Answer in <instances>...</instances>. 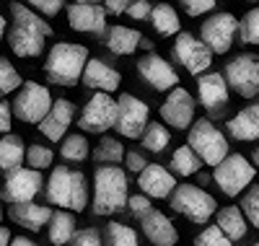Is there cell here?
<instances>
[{
    "mask_svg": "<svg viewBox=\"0 0 259 246\" xmlns=\"http://www.w3.org/2000/svg\"><path fill=\"white\" fill-rule=\"evenodd\" d=\"M140 138H143L145 150H150V153H163L166 145H168V140H171V138H168V130H166L161 122H150Z\"/></svg>",
    "mask_w": 259,
    "mask_h": 246,
    "instance_id": "cell-32",
    "label": "cell"
},
{
    "mask_svg": "<svg viewBox=\"0 0 259 246\" xmlns=\"http://www.w3.org/2000/svg\"><path fill=\"white\" fill-rule=\"evenodd\" d=\"M150 11H153V6L148 3V0H133V3L127 6V16L135 18V21H148L150 18Z\"/></svg>",
    "mask_w": 259,
    "mask_h": 246,
    "instance_id": "cell-43",
    "label": "cell"
},
{
    "mask_svg": "<svg viewBox=\"0 0 259 246\" xmlns=\"http://www.w3.org/2000/svg\"><path fill=\"white\" fill-rule=\"evenodd\" d=\"M127 205V176L117 166H101L94 176V213L112 215Z\"/></svg>",
    "mask_w": 259,
    "mask_h": 246,
    "instance_id": "cell-4",
    "label": "cell"
},
{
    "mask_svg": "<svg viewBox=\"0 0 259 246\" xmlns=\"http://www.w3.org/2000/svg\"><path fill=\"white\" fill-rule=\"evenodd\" d=\"M138 73L140 78L156 88V91H171V88L179 86V75L177 70L168 65V60H163L161 55H145L138 60Z\"/></svg>",
    "mask_w": 259,
    "mask_h": 246,
    "instance_id": "cell-16",
    "label": "cell"
},
{
    "mask_svg": "<svg viewBox=\"0 0 259 246\" xmlns=\"http://www.w3.org/2000/svg\"><path fill=\"white\" fill-rule=\"evenodd\" d=\"M197 96L205 109L223 111L228 104V83L221 73H202L197 75Z\"/></svg>",
    "mask_w": 259,
    "mask_h": 246,
    "instance_id": "cell-18",
    "label": "cell"
},
{
    "mask_svg": "<svg viewBox=\"0 0 259 246\" xmlns=\"http://www.w3.org/2000/svg\"><path fill=\"white\" fill-rule=\"evenodd\" d=\"M171 208L179 215H184L192 223H207L215 213V197L207 194L202 187L194 184H182L177 187V192H171Z\"/></svg>",
    "mask_w": 259,
    "mask_h": 246,
    "instance_id": "cell-7",
    "label": "cell"
},
{
    "mask_svg": "<svg viewBox=\"0 0 259 246\" xmlns=\"http://www.w3.org/2000/svg\"><path fill=\"white\" fill-rule=\"evenodd\" d=\"M75 119V104L68 101V99H55L50 111L45 114V119L39 122V132L45 135L47 140H62L65 132H68V127L73 125Z\"/></svg>",
    "mask_w": 259,
    "mask_h": 246,
    "instance_id": "cell-17",
    "label": "cell"
},
{
    "mask_svg": "<svg viewBox=\"0 0 259 246\" xmlns=\"http://www.w3.org/2000/svg\"><path fill=\"white\" fill-rule=\"evenodd\" d=\"M50 106H52V94L45 86L29 80L18 88V94L13 99V114L26 125H39L50 111Z\"/></svg>",
    "mask_w": 259,
    "mask_h": 246,
    "instance_id": "cell-8",
    "label": "cell"
},
{
    "mask_svg": "<svg viewBox=\"0 0 259 246\" xmlns=\"http://www.w3.org/2000/svg\"><path fill=\"white\" fill-rule=\"evenodd\" d=\"M251 158H254V163H256V166H259V145H256V148H254V153H251Z\"/></svg>",
    "mask_w": 259,
    "mask_h": 246,
    "instance_id": "cell-52",
    "label": "cell"
},
{
    "mask_svg": "<svg viewBox=\"0 0 259 246\" xmlns=\"http://www.w3.org/2000/svg\"><path fill=\"white\" fill-rule=\"evenodd\" d=\"M236 31H239V21H236V16L228 13V11H221V13L210 16L202 24L200 39H202V44L212 55H226L231 50V44H233Z\"/></svg>",
    "mask_w": 259,
    "mask_h": 246,
    "instance_id": "cell-10",
    "label": "cell"
},
{
    "mask_svg": "<svg viewBox=\"0 0 259 246\" xmlns=\"http://www.w3.org/2000/svg\"><path fill=\"white\" fill-rule=\"evenodd\" d=\"M179 3L189 16H202V13H210L215 8V0H179Z\"/></svg>",
    "mask_w": 259,
    "mask_h": 246,
    "instance_id": "cell-42",
    "label": "cell"
},
{
    "mask_svg": "<svg viewBox=\"0 0 259 246\" xmlns=\"http://www.w3.org/2000/svg\"><path fill=\"white\" fill-rule=\"evenodd\" d=\"M29 3V8H34V11H39L41 16H57L60 11H62V6H65V0H26Z\"/></svg>",
    "mask_w": 259,
    "mask_h": 246,
    "instance_id": "cell-40",
    "label": "cell"
},
{
    "mask_svg": "<svg viewBox=\"0 0 259 246\" xmlns=\"http://www.w3.org/2000/svg\"><path fill=\"white\" fill-rule=\"evenodd\" d=\"M254 3H256V0H254Z\"/></svg>",
    "mask_w": 259,
    "mask_h": 246,
    "instance_id": "cell-55",
    "label": "cell"
},
{
    "mask_svg": "<svg viewBox=\"0 0 259 246\" xmlns=\"http://www.w3.org/2000/svg\"><path fill=\"white\" fill-rule=\"evenodd\" d=\"M148 114H150V109H148L145 101H140L133 94H122L117 99V122H114V127L124 138H140L145 132V127H148Z\"/></svg>",
    "mask_w": 259,
    "mask_h": 246,
    "instance_id": "cell-13",
    "label": "cell"
},
{
    "mask_svg": "<svg viewBox=\"0 0 259 246\" xmlns=\"http://www.w3.org/2000/svg\"><path fill=\"white\" fill-rule=\"evenodd\" d=\"M150 24H153V29L161 36H174V34H179V26H182L177 11L168 3H158L153 11H150Z\"/></svg>",
    "mask_w": 259,
    "mask_h": 246,
    "instance_id": "cell-29",
    "label": "cell"
},
{
    "mask_svg": "<svg viewBox=\"0 0 259 246\" xmlns=\"http://www.w3.org/2000/svg\"><path fill=\"white\" fill-rule=\"evenodd\" d=\"M11 106L6 101H0V132H11Z\"/></svg>",
    "mask_w": 259,
    "mask_h": 246,
    "instance_id": "cell-47",
    "label": "cell"
},
{
    "mask_svg": "<svg viewBox=\"0 0 259 246\" xmlns=\"http://www.w3.org/2000/svg\"><path fill=\"white\" fill-rule=\"evenodd\" d=\"M226 83L244 99L259 94V57L256 55H239L226 65Z\"/></svg>",
    "mask_w": 259,
    "mask_h": 246,
    "instance_id": "cell-11",
    "label": "cell"
},
{
    "mask_svg": "<svg viewBox=\"0 0 259 246\" xmlns=\"http://www.w3.org/2000/svg\"><path fill=\"white\" fill-rule=\"evenodd\" d=\"M41 189V174L34 169H16L8 174L6 187H3V197L11 205H24L39 194Z\"/></svg>",
    "mask_w": 259,
    "mask_h": 246,
    "instance_id": "cell-15",
    "label": "cell"
},
{
    "mask_svg": "<svg viewBox=\"0 0 259 246\" xmlns=\"http://www.w3.org/2000/svg\"><path fill=\"white\" fill-rule=\"evenodd\" d=\"M47 199L52 205H60L65 210L80 213L89 205V187H85V176L80 171H73L68 166L52 169V176L47 182Z\"/></svg>",
    "mask_w": 259,
    "mask_h": 246,
    "instance_id": "cell-3",
    "label": "cell"
},
{
    "mask_svg": "<svg viewBox=\"0 0 259 246\" xmlns=\"http://www.w3.org/2000/svg\"><path fill=\"white\" fill-rule=\"evenodd\" d=\"M187 145L197 153V158L202 163H210V166H218L228 155V140H226V135L210 119H197V122L189 127Z\"/></svg>",
    "mask_w": 259,
    "mask_h": 246,
    "instance_id": "cell-5",
    "label": "cell"
},
{
    "mask_svg": "<svg viewBox=\"0 0 259 246\" xmlns=\"http://www.w3.org/2000/svg\"><path fill=\"white\" fill-rule=\"evenodd\" d=\"M11 13H13V29H11V36H8L11 50L18 57H36V55H41V50H45V39L52 34V26L47 24L45 18H39L31 8L21 6V3H13Z\"/></svg>",
    "mask_w": 259,
    "mask_h": 246,
    "instance_id": "cell-1",
    "label": "cell"
},
{
    "mask_svg": "<svg viewBox=\"0 0 259 246\" xmlns=\"http://www.w3.org/2000/svg\"><path fill=\"white\" fill-rule=\"evenodd\" d=\"M127 205H130V210H133L135 215H148L150 210V199L145 197V194H135V197H127Z\"/></svg>",
    "mask_w": 259,
    "mask_h": 246,
    "instance_id": "cell-44",
    "label": "cell"
},
{
    "mask_svg": "<svg viewBox=\"0 0 259 246\" xmlns=\"http://www.w3.org/2000/svg\"><path fill=\"white\" fill-rule=\"evenodd\" d=\"M140 39L143 34L135 29H127V26H112L106 31V47L114 55H133L140 47Z\"/></svg>",
    "mask_w": 259,
    "mask_h": 246,
    "instance_id": "cell-25",
    "label": "cell"
},
{
    "mask_svg": "<svg viewBox=\"0 0 259 246\" xmlns=\"http://www.w3.org/2000/svg\"><path fill=\"white\" fill-rule=\"evenodd\" d=\"M8 246H39V243H34V241L26 238V236H16V238H11Z\"/></svg>",
    "mask_w": 259,
    "mask_h": 246,
    "instance_id": "cell-48",
    "label": "cell"
},
{
    "mask_svg": "<svg viewBox=\"0 0 259 246\" xmlns=\"http://www.w3.org/2000/svg\"><path fill=\"white\" fill-rule=\"evenodd\" d=\"M239 36L244 44H259V8H251L239 21Z\"/></svg>",
    "mask_w": 259,
    "mask_h": 246,
    "instance_id": "cell-36",
    "label": "cell"
},
{
    "mask_svg": "<svg viewBox=\"0 0 259 246\" xmlns=\"http://www.w3.org/2000/svg\"><path fill=\"white\" fill-rule=\"evenodd\" d=\"M254 246H259V241H256V243H254Z\"/></svg>",
    "mask_w": 259,
    "mask_h": 246,
    "instance_id": "cell-54",
    "label": "cell"
},
{
    "mask_svg": "<svg viewBox=\"0 0 259 246\" xmlns=\"http://www.w3.org/2000/svg\"><path fill=\"white\" fill-rule=\"evenodd\" d=\"M140 226H143V233L148 236V241L153 246H177V241H179L174 223L158 210H150L148 215H143Z\"/></svg>",
    "mask_w": 259,
    "mask_h": 246,
    "instance_id": "cell-22",
    "label": "cell"
},
{
    "mask_svg": "<svg viewBox=\"0 0 259 246\" xmlns=\"http://www.w3.org/2000/svg\"><path fill=\"white\" fill-rule=\"evenodd\" d=\"M11 243V231L6 226H0V246H8Z\"/></svg>",
    "mask_w": 259,
    "mask_h": 246,
    "instance_id": "cell-49",
    "label": "cell"
},
{
    "mask_svg": "<svg viewBox=\"0 0 259 246\" xmlns=\"http://www.w3.org/2000/svg\"><path fill=\"white\" fill-rule=\"evenodd\" d=\"M231 241H241L246 236V218L239 208H223L218 213V223H215Z\"/></svg>",
    "mask_w": 259,
    "mask_h": 246,
    "instance_id": "cell-27",
    "label": "cell"
},
{
    "mask_svg": "<svg viewBox=\"0 0 259 246\" xmlns=\"http://www.w3.org/2000/svg\"><path fill=\"white\" fill-rule=\"evenodd\" d=\"M80 80L89 86V88H94V91H99V94H112V91H117V88H119L122 75L114 68H109L104 60L94 57V60L85 62Z\"/></svg>",
    "mask_w": 259,
    "mask_h": 246,
    "instance_id": "cell-19",
    "label": "cell"
},
{
    "mask_svg": "<svg viewBox=\"0 0 259 246\" xmlns=\"http://www.w3.org/2000/svg\"><path fill=\"white\" fill-rule=\"evenodd\" d=\"M73 246H104L101 243V233L96 228H83L73 236Z\"/></svg>",
    "mask_w": 259,
    "mask_h": 246,
    "instance_id": "cell-41",
    "label": "cell"
},
{
    "mask_svg": "<svg viewBox=\"0 0 259 246\" xmlns=\"http://www.w3.org/2000/svg\"><path fill=\"white\" fill-rule=\"evenodd\" d=\"M138 184H140V189H143V194H145V197L163 199V197H168L171 192H174L177 179L171 176L163 166H158V163H148V166L140 171Z\"/></svg>",
    "mask_w": 259,
    "mask_h": 246,
    "instance_id": "cell-21",
    "label": "cell"
},
{
    "mask_svg": "<svg viewBox=\"0 0 259 246\" xmlns=\"http://www.w3.org/2000/svg\"><path fill=\"white\" fill-rule=\"evenodd\" d=\"M6 29H8V24H6V18H3V16H0V39H3V36H6Z\"/></svg>",
    "mask_w": 259,
    "mask_h": 246,
    "instance_id": "cell-50",
    "label": "cell"
},
{
    "mask_svg": "<svg viewBox=\"0 0 259 246\" xmlns=\"http://www.w3.org/2000/svg\"><path fill=\"white\" fill-rule=\"evenodd\" d=\"M26 161H29V169L41 171V169H50V166H52L55 153H52V148H47V145H31V148L26 150Z\"/></svg>",
    "mask_w": 259,
    "mask_h": 246,
    "instance_id": "cell-37",
    "label": "cell"
},
{
    "mask_svg": "<svg viewBox=\"0 0 259 246\" xmlns=\"http://www.w3.org/2000/svg\"><path fill=\"white\" fill-rule=\"evenodd\" d=\"M21 86H24V80H21V73L11 65L8 57H0V96L16 91V88H21Z\"/></svg>",
    "mask_w": 259,
    "mask_h": 246,
    "instance_id": "cell-35",
    "label": "cell"
},
{
    "mask_svg": "<svg viewBox=\"0 0 259 246\" xmlns=\"http://www.w3.org/2000/svg\"><path fill=\"white\" fill-rule=\"evenodd\" d=\"M62 158L65 161H73V163H80L89 158V140L83 135H68L62 143Z\"/></svg>",
    "mask_w": 259,
    "mask_h": 246,
    "instance_id": "cell-34",
    "label": "cell"
},
{
    "mask_svg": "<svg viewBox=\"0 0 259 246\" xmlns=\"http://www.w3.org/2000/svg\"><path fill=\"white\" fill-rule=\"evenodd\" d=\"M202 166V161L197 158V153H194L189 145H182L174 150V155H171V169H174L179 176H192L197 174Z\"/></svg>",
    "mask_w": 259,
    "mask_h": 246,
    "instance_id": "cell-30",
    "label": "cell"
},
{
    "mask_svg": "<svg viewBox=\"0 0 259 246\" xmlns=\"http://www.w3.org/2000/svg\"><path fill=\"white\" fill-rule=\"evenodd\" d=\"M254 174H256L254 163H249L244 155H239V153H233V155L228 153L226 158L215 166L212 179H215V184H218V189L223 194L236 197V194H241L254 182Z\"/></svg>",
    "mask_w": 259,
    "mask_h": 246,
    "instance_id": "cell-6",
    "label": "cell"
},
{
    "mask_svg": "<svg viewBox=\"0 0 259 246\" xmlns=\"http://www.w3.org/2000/svg\"><path fill=\"white\" fill-rule=\"evenodd\" d=\"M171 57H174L189 75H202L212 65V52L189 31H179L177 42L171 44Z\"/></svg>",
    "mask_w": 259,
    "mask_h": 246,
    "instance_id": "cell-9",
    "label": "cell"
},
{
    "mask_svg": "<svg viewBox=\"0 0 259 246\" xmlns=\"http://www.w3.org/2000/svg\"><path fill=\"white\" fill-rule=\"evenodd\" d=\"M194 246H233V241L218 226H207L197 238H194Z\"/></svg>",
    "mask_w": 259,
    "mask_h": 246,
    "instance_id": "cell-39",
    "label": "cell"
},
{
    "mask_svg": "<svg viewBox=\"0 0 259 246\" xmlns=\"http://www.w3.org/2000/svg\"><path fill=\"white\" fill-rule=\"evenodd\" d=\"M133 3V0H104V11L106 13H114V16H119V13H124L127 11V6Z\"/></svg>",
    "mask_w": 259,
    "mask_h": 246,
    "instance_id": "cell-46",
    "label": "cell"
},
{
    "mask_svg": "<svg viewBox=\"0 0 259 246\" xmlns=\"http://www.w3.org/2000/svg\"><path fill=\"white\" fill-rule=\"evenodd\" d=\"M85 62H89V50L83 44L57 42L47 55L45 73L55 86H75L83 75Z\"/></svg>",
    "mask_w": 259,
    "mask_h": 246,
    "instance_id": "cell-2",
    "label": "cell"
},
{
    "mask_svg": "<svg viewBox=\"0 0 259 246\" xmlns=\"http://www.w3.org/2000/svg\"><path fill=\"white\" fill-rule=\"evenodd\" d=\"M75 218L70 215V213H65V210H60V213H55L52 218H50V241L55 243V246H65L68 241H73V236H75Z\"/></svg>",
    "mask_w": 259,
    "mask_h": 246,
    "instance_id": "cell-28",
    "label": "cell"
},
{
    "mask_svg": "<svg viewBox=\"0 0 259 246\" xmlns=\"http://www.w3.org/2000/svg\"><path fill=\"white\" fill-rule=\"evenodd\" d=\"M161 117L166 125H171L174 130H187L194 122V99L187 88L177 86L171 88L163 106H161Z\"/></svg>",
    "mask_w": 259,
    "mask_h": 246,
    "instance_id": "cell-14",
    "label": "cell"
},
{
    "mask_svg": "<svg viewBox=\"0 0 259 246\" xmlns=\"http://www.w3.org/2000/svg\"><path fill=\"white\" fill-rule=\"evenodd\" d=\"M114 122H117V101H114L109 94H94L89 101H85L78 125H80L85 132L101 135V132L112 130Z\"/></svg>",
    "mask_w": 259,
    "mask_h": 246,
    "instance_id": "cell-12",
    "label": "cell"
},
{
    "mask_svg": "<svg viewBox=\"0 0 259 246\" xmlns=\"http://www.w3.org/2000/svg\"><path fill=\"white\" fill-rule=\"evenodd\" d=\"M68 24L70 29L83 31V34H101L106 29V11L101 6L73 3L68 8Z\"/></svg>",
    "mask_w": 259,
    "mask_h": 246,
    "instance_id": "cell-20",
    "label": "cell"
},
{
    "mask_svg": "<svg viewBox=\"0 0 259 246\" xmlns=\"http://www.w3.org/2000/svg\"><path fill=\"white\" fill-rule=\"evenodd\" d=\"M11 218L16 226L26 228L31 233L41 231V226H47L50 218H52V210L45 208V205H34V202H24V205H13L11 208Z\"/></svg>",
    "mask_w": 259,
    "mask_h": 246,
    "instance_id": "cell-24",
    "label": "cell"
},
{
    "mask_svg": "<svg viewBox=\"0 0 259 246\" xmlns=\"http://www.w3.org/2000/svg\"><path fill=\"white\" fill-rule=\"evenodd\" d=\"M106 246H138V233L124 223H109L106 226Z\"/></svg>",
    "mask_w": 259,
    "mask_h": 246,
    "instance_id": "cell-33",
    "label": "cell"
},
{
    "mask_svg": "<svg viewBox=\"0 0 259 246\" xmlns=\"http://www.w3.org/2000/svg\"><path fill=\"white\" fill-rule=\"evenodd\" d=\"M0 218H3V208H0Z\"/></svg>",
    "mask_w": 259,
    "mask_h": 246,
    "instance_id": "cell-53",
    "label": "cell"
},
{
    "mask_svg": "<svg viewBox=\"0 0 259 246\" xmlns=\"http://www.w3.org/2000/svg\"><path fill=\"white\" fill-rule=\"evenodd\" d=\"M241 213H244L246 223H251L259 231V187H251L246 192V197L241 199Z\"/></svg>",
    "mask_w": 259,
    "mask_h": 246,
    "instance_id": "cell-38",
    "label": "cell"
},
{
    "mask_svg": "<svg viewBox=\"0 0 259 246\" xmlns=\"http://www.w3.org/2000/svg\"><path fill=\"white\" fill-rule=\"evenodd\" d=\"M124 161H127V171H133V174H140L148 163H145V158H143V155L140 153H124Z\"/></svg>",
    "mask_w": 259,
    "mask_h": 246,
    "instance_id": "cell-45",
    "label": "cell"
},
{
    "mask_svg": "<svg viewBox=\"0 0 259 246\" xmlns=\"http://www.w3.org/2000/svg\"><path fill=\"white\" fill-rule=\"evenodd\" d=\"M26 161V148L24 140L18 135H6L0 140V169H6L8 174L21 169V163Z\"/></svg>",
    "mask_w": 259,
    "mask_h": 246,
    "instance_id": "cell-26",
    "label": "cell"
},
{
    "mask_svg": "<svg viewBox=\"0 0 259 246\" xmlns=\"http://www.w3.org/2000/svg\"><path fill=\"white\" fill-rule=\"evenodd\" d=\"M228 135L233 140H259V104H251L246 109H241L236 117H231L228 122Z\"/></svg>",
    "mask_w": 259,
    "mask_h": 246,
    "instance_id": "cell-23",
    "label": "cell"
},
{
    "mask_svg": "<svg viewBox=\"0 0 259 246\" xmlns=\"http://www.w3.org/2000/svg\"><path fill=\"white\" fill-rule=\"evenodd\" d=\"M75 3H85V6H101L104 0H75Z\"/></svg>",
    "mask_w": 259,
    "mask_h": 246,
    "instance_id": "cell-51",
    "label": "cell"
},
{
    "mask_svg": "<svg viewBox=\"0 0 259 246\" xmlns=\"http://www.w3.org/2000/svg\"><path fill=\"white\" fill-rule=\"evenodd\" d=\"M94 158L99 163H106V166H117L124 158V148L114 138H101L99 145H96V150H94Z\"/></svg>",
    "mask_w": 259,
    "mask_h": 246,
    "instance_id": "cell-31",
    "label": "cell"
}]
</instances>
